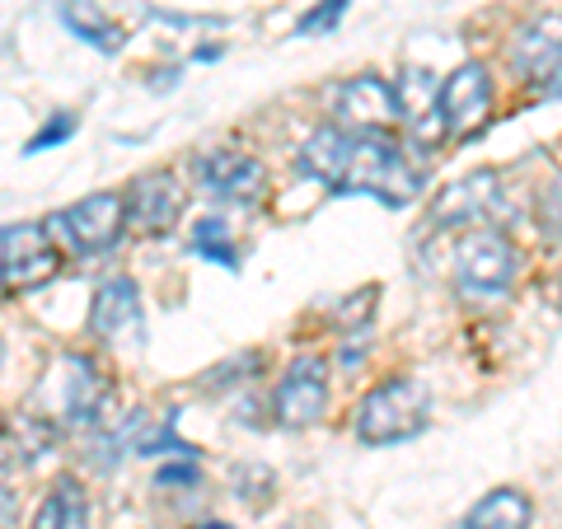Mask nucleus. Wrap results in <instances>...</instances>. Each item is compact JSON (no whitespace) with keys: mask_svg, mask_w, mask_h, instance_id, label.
<instances>
[{"mask_svg":"<svg viewBox=\"0 0 562 529\" xmlns=\"http://www.w3.org/2000/svg\"><path fill=\"white\" fill-rule=\"evenodd\" d=\"M61 268V254L57 244H52V230L43 225H5V286L10 291H33L52 281Z\"/></svg>","mask_w":562,"mask_h":529,"instance_id":"obj_11","label":"nucleus"},{"mask_svg":"<svg viewBox=\"0 0 562 529\" xmlns=\"http://www.w3.org/2000/svg\"><path fill=\"white\" fill-rule=\"evenodd\" d=\"M70 132H76V113H57L38 136L29 140V155H38V150H47V146H61V140H70Z\"/></svg>","mask_w":562,"mask_h":529,"instance_id":"obj_20","label":"nucleus"},{"mask_svg":"<svg viewBox=\"0 0 562 529\" xmlns=\"http://www.w3.org/2000/svg\"><path fill=\"white\" fill-rule=\"evenodd\" d=\"M516 268H520L516 244L497 230H473L460 239V249H454V277H460V286L473 295L506 291L516 281Z\"/></svg>","mask_w":562,"mask_h":529,"instance_id":"obj_5","label":"nucleus"},{"mask_svg":"<svg viewBox=\"0 0 562 529\" xmlns=\"http://www.w3.org/2000/svg\"><path fill=\"white\" fill-rule=\"evenodd\" d=\"M328 408V365L319 357H295L272 394V413L281 427H314Z\"/></svg>","mask_w":562,"mask_h":529,"instance_id":"obj_9","label":"nucleus"},{"mask_svg":"<svg viewBox=\"0 0 562 529\" xmlns=\"http://www.w3.org/2000/svg\"><path fill=\"white\" fill-rule=\"evenodd\" d=\"M103 394H109V384H103V370L80 357V351H66L47 365V375L38 380V403L47 408L52 421H70V427H85V421H94L99 408H103Z\"/></svg>","mask_w":562,"mask_h":529,"instance_id":"obj_3","label":"nucleus"},{"mask_svg":"<svg viewBox=\"0 0 562 529\" xmlns=\"http://www.w3.org/2000/svg\"><path fill=\"white\" fill-rule=\"evenodd\" d=\"M188 192L169 169H150L127 188V230L136 235H169L183 216Z\"/></svg>","mask_w":562,"mask_h":529,"instance_id":"obj_10","label":"nucleus"},{"mask_svg":"<svg viewBox=\"0 0 562 529\" xmlns=\"http://www.w3.org/2000/svg\"><path fill=\"white\" fill-rule=\"evenodd\" d=\"M497 211H502L497 169H473L431 202V221L436 225H483L487 216H497Z\"/></svg>","mask_w":562,"mask_h":529,"instance_id":"obj_12","label":"nucleus"},{"mask_svg":"<svg viewBox=\"0 0 562 529\" xmlns=\"http://www.w3.org/2000/svg\"><path fill=\"white\" fill-rule=\"evenodd\" d=\"M198 529H231V525H198Z\"/></svg>","mask_w":562,"mask_h":529,"instance_id":"obj_23","label":"nucleus"},{"mask_svg":"<svg viewBox=\"0 0 562 529\" xmlns=\"http://www.w3.org/2000/svg\"><path fill=\"white\" fill-rule=\"evenodd\" d=\"M122 230H127V198L122 192H94V198L66 206L61 216H52V235H61L76 254L113 249Z\"/></svg>","mask_w":562,"mask_h":529,"instance_id":"obj_4","label":"nucleus"},{"mask_svg":"<svg viewBox=\"0 0 562 529\" xmlns=\"http://www.w3.org/2000/svg\"><path fill=\"white\" fill-rule=\"evenodd\" d=\"M347 5H351V0H319V5H314L301 20V33H328L347 14Z\"/></svg>","mask_w":562,"mask_h":529,"instance_id":"obj_19","label":"nucleus"},{"mask_svg":"<svg viewBox=\"0 0 562 529\" xmlns=\"http://www.w3.org/2000/svg\"><path fill=\"white\" fill-rule=\"evenodd\" d=\"M179 483H198V460H179L160 469V487H179Z\"/></svg>","mask_w":562,"mask_h":529,"instance_id":"obj_22","label":"nucleus"},{"mask_svg":"<svg viewBox=\"0 0 562 529\" xmlns=\"http://www.w3.org/2000/svg\"><path fill=\"white\" fill-rule=\"evenodd\" d=\"M192 179L206 198L216 202H235V206H258L262 192H268V169L262 160L244 150H211V155H198L192 160Z\"/></svg>","mask_w":562,"mask_h":529,"instance_id":"obj_6","label":"nucleus"},{"mask_svg":"<svg viewBox=\"0 0 562 529\" xmlns=\"http://www.w3.org/2000/svg\"><path fill=\"white\" fill-rule=\"evenodd\" d=\"M61 24H66L70 33H76L80 43L99 47L103 57H113V52H122V24H113L99 5H90V0H66V5H61Z\"/></svg>","mask_w":562,"mask_h":529,"instance_id":"obj_17","label":"nucleus"},{"mask_svg":"<svg viewBox=\"0 0 562 529\" xmlns=\"http://www.w3.org/2000/svg\"><path fill=\"white\" fill-rule=\"evenodd\" d=\"M539 225H543V230H553V235L562 239V173H558V183L539 198Z\"/></svg>","mask_w":562,"mask_h":529,"instance_id":"obj_21","label":"nucleus"},{"mask_svg":"<svg viewBox=\"0 0 562 529\" xmlns=\"http://www.w3.org/2000/svg\"><path fill=\"white\" fill-rule=\"evenodd\" d=\"M301 169L333 192H366V198H375L384 206H408L422 192L417 169L403 160V150L390 136L347 132L338 122L319 127L305 140Z\"/></svg>","mask_w":562,"mask_h":529,"instance_id":"obj_1","label":"nucleus"},{"mask_svg":"<svg viewBox=\"0 0 562 529\" xmlns=\"http://www.w3.org/2000/svg\"><path fill=\"white\" fill-rule=\"evenodd\" d=\"M90 525V502H85V487L61 473L57 483L47 487V497L38 506V516H33L29 529H85Z\"/></svg>","mask_w":562,"mask_h":529,"instance_id":"obj_15","label":"nucleus"},{"mask_svg":"<svg viewBox=\"0 0 562 529\" xmlns=\"http://www.w3.org/2000/svg\"><path fill=\"white\" fill-rule=\"evenodd\" d=\"M90 333H99L103 342H136L140 338V295L127 277H109L94 291Z\"/></svg>","mask_w":562,"mask_h":529,"instance_id":"obj_14","label":"nucleus"},{"mask_svg":"<svg viewBox=\"0 0 562 529\" xmlns=\"http://www.w3.org/2000/svg\"><path fill=\"white\" fill-rule=\"evenodd\" d=\"M492 109V80H487V66L483 61H469L460 66L454 76L441 85V113L450 122V132H473L483 127V117Z\"/></svg>","mask_w":562,"mask_h":529,"instance_id":"obj_13","label":"nucleus"},{"mask_svg":"<svg viewBox=\"0 0 562 529\" xmlns=\"http://www.w3.org/2000/svg\"><path fill=\"white\" fill-rule=\"evenodd\" d=\"M512 66L539 94H562V14H539L512 38Z\"/></svg>","mask_w":562,"mask_h":529,"instance_id":"obj_8","label":"nucleus"},{"mask_svg":"<svg viewBox=\"0 0 562 529\" xmlns=\"http://www.w3.org/2000/svg\"><path fill=\"white\" fill-rule=\"evenodd\" d=\"M460 529H530V497L516 487H497L469 510Z\"/></svg>","mask_w":562,"mask_h":529,"instance_id":"obj_16","label":"nucleus"},{"mask_svg":"<svg viewBox=\"0 0 562 529\" xmlns=\"http://www.w3.org/2000/svg\"><path fill=\"white\" fill-rule=\"evenodd\" d=\"M192 249H198L206 262H216V268H235V262H239L231 225H225L221 216H202L198 225H192Z\"/></svg>","mask_w":562,"mask_h":529,"instance_id":"obj_18","label":"nucleus"},{"mask_svg":"<svg viewBox=\"0 0 562 529\" xmlns=\"http://www.w3.org/2000/svg\"><path fill=\"white\" fill-rule=\"evenodd\" d=\"M333 117H338V127H347V132L384 136L394 122H403L398 90L380 76H351L338 90V99H333Z\"/></svg>","mask_w":562,"mask_h":529,"instance_id":"obj_7","label":"nucleus"},{"mask_svg":"<svg viewBox=\"0 0 562 529\" xmlns=\"http://www.w3.org/2000/svg\"><path fill=\"white\" fill-rule=\"evenodd\" d=\"M431 421V390L413 375H394L380 380L371 394L357 403L351 413V427L357 440L366 446H394V440H408Z\"/></svg>","mask_w":562,"mask_h":529,"instance_id":"obj_2","label":"nucleus"}]
</instances>
